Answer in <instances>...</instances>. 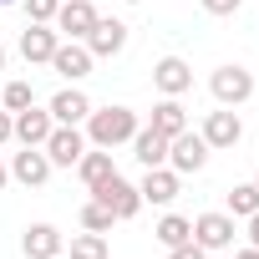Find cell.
Wrapping results in <instances>:
<instances>
[{
  "mask_svg": "<svg viewBox=\"0 0 259 259\" xmlns=\"http://www.w3.org/2000/svg\"><path fill=\"white\" fill-rule=\"evenodd\" d=\"M81 127H87V143H92V148H107V153H112V148H122V143H133V133H138L143 122H138L133 107H92V117H87Z\"/></svg>",
  "mask_w": 259,
  "mask_h": 259,
  "instance_id": "cell-1",
  "label": "cell"
},
{
  "mask_svg": "<svg viewBox=\"0 0 259 259\" xmlns=\"http://www.w3.org/2000/svg\"><path fill=\"white\" fill-rule=\"evenodd\" d=\"M208 92H213L219 107H244V102L254 97V71L229 61V66H219V71L208 76Z\"/></svg>",
  "mask_w": 259,
  "mask_h": 259,
  "instance_id": "cell-2",
  "label": "cell"
},
{
  "mask_svg": "<svg viewBox=\"0 0 259 259\" xmlns=\"http://www.w3.org/2000/svg\"><path fill=\"white\" fill-rule=\"evenodd\" d=\"M97 203H107L112 208V219L122 224V219H138V208H143V193H138V183H127L122 173H112L107 183H97V188H87Z\"/></svg>",
  "mask_w": 259,
  "mask_h": 259,
  "instance_id": "cell-3",
  "label": "cell"
},
{
  "mask_svg": "<svg viewBox=\"0 0 259 259\" xmlns=\"http://www.w3.org/2000/svg\"><path fill=\"white\" fill-rule=\"evenodd\" d=\"M168 168H173L178 178H188V173H203V168H208V143L193 133V127H183L178 138H168Z\"/></svg>",
  "mask_w": 259,
  "mask_h": 259,
  "instance_id": "cell-4",
  "label": "cell"
},
{
  "mask_svg": "<svg viewBox=\"0 0 259 259\" xmlns=\"http://www.w3.org/2000/svg\"><path fill=\"white\" fill-rule=\"evenodd\" d=\"M198 138L208 143V153H224V148H234V143L244 138V122H239V112H234V107H219V112H208V117H203Z\"/></svg>",
  "mask_w": 259,
  "mask_h": 259,
  "instance_id": "cell-5",
  "label": "cell"
},
{
  "mask_svg": "<svg viewBox=\"0 0 259 259\" xmlns=\"http://www.w3.org/2000/svg\"><path fill=\"white\" fill-rule=\"evenodd\" d=\"M41 148H46L51 168H76V158H81L92 143H87V133H81V127H61V122H56V127H51V138H46Z\"/></svg>",
  "mask_w": 259,
  "mask_h": 259,
  "instance_id": "cell-6",
  "label": "cell"
},
{
  "mask_svg": "<svg viewBox=\"0 0 259 259\" xmlns=\"http://www.w3.org/2000/svg\"><path fill=\"white\" fill-rule=\"evenodd\" d=\"M56 36L61 41H87V31L97 26V6L92 0H61V11H56Z\"/></svg>",
  "mask_w": 259,
  "mask_h": 259,
  "instance_id": "cell-7",
  "label": "cell"
},
{
  "mask_svg": "<svg viewBox=\"0 0 259 259\" xmlns=\"http://www.w3.org/2000/svg\"><path fill=\"white\" fill-rule=\"evenodd\" d=\"M46 66H51L56 76H66V81L76 87L81 76H92V66H97V56L87 51V41H61V46H56V56H51Z\"/></svg>",
  "mask_w": 259,
  "mask_h": 259,
  "instance_id": "cell-8",
  "label": "cell"
},
{
  "mask_svg": "<svg viewBox=\"0 0 259 259\" xmlns=\"http://www.w3.org/2000/svg\"><path fill=\"white\" fill-rule=\"evenodd\" d=\"M234 234H239L234 229V213H198L193 219V244L208 249V254L213 249H234Z\"/></svg>",
  "mask_w": 259,
  "mask_h": 259,
  "instance_id": "cell-9",
  "label": "cell"
},
{
  "mask_svg": "<svg viewBox=\"0 0 259 259\" xmlns=\"http://www.w3.org/2000/svg\"><path fill=\"white\" fill-rule=\"evenodd\" d=\"M46 112H51L61 127H81V122L92 117V97H87L81 87H61V92L46 102Z\"/></svg>",
  "mask_w": 259,
  "mask_h": 259,
  "instance_id": "cell-10",
  "label": "cell"
},
{
  "mask_svg": "<svg viewBox=\"0 0 259 259\" xmlns=\"http://www.w3.org/2000/svg\"><path fill=\"white\" fill-rule=\"evenodd\" d=\"M178 188H183V178L163 163V168H143V183H138V193H143V203H158V208H168L173 198H178Z\"/></svg>",
  "mask_w": 259,
  "mask_h": 259,
  "instance_id": "cell-11",
  "label": "cell"
},
{
  "mask_svg": "<svg viewBox=\"0 0 259 259\" xmlns=\"http://www.w3.org/2000/svg\"><path fill=\"white\" fill-rule=\"evenodd\" d=\"M11 117H16V143H21V148H41V143L51 138V127H56V117H51L46 107H36V102H31L26 112H11Z\"/></svg>",
  "mask_w": 259,
  "mask_h": 259,
  "instance_id": "cell-12",
  "label": "cell"
},
{
  "mask_svg": "<svg viewBox=\"0 0 259 259\" xmlns=\"http://www.w3.org/2000/svg\"><path fill=\"white\" fill-rule=\"evenodd\" d=\"M122 46H127V26H122V21L97 16V26L87 31V51H92L97 61H107V56H122Z\"/></svg>",
  "mask_w": 259,
  "mask_h": 259,
  "instance_id": "cell-13",
  "label": "cell"
},
{
  "mask_svg": "<svg viewBox=\"0 0 259 259\" xmlns=\"http://www.w3.org/2000/svg\"><path fill=\"white\" fill-rule=\"evenodd\" d=\"M56 46H61L56 26H36V21H26V31H21V56H26L31 66H46V61L56 56Z\"/></svg>",
  "mask_w": 259,
  "mask_h": 259,
  "instance_id": "cell-14",
  "label": "cell"
},
{
  "mask_svg": "<svg viewBox=\"0 0 259 259\" xmlns=\"http://www.w3.org/2000/svg\"><path fill=\"white\" fill-rule=\"evenodd\" d=\"M153 87H158L163 97H183V92L193 87V66H188L183 56H163V61L153 66Z\"/></svg>",
  "mask_w": 259,
  "mask_h": 259,
  "instance_id": "cell-15",
  "label": "cell"
},
{
  "mask_svg": "<svg viewBox=\"0 0 259 259\" xmlns=\"http://www.w3.org/2000/svg\"><path fill=\"white\" fill-rule=\"evenodd\" d=\"M51 173H56V168H51L46 148H26V153H16V158H11V178H16V183H26V188H41Z\"/></svg>",
  "mask_w": 259,
  "mask_h": 259,
  "instance_id": "cell-16",
  "label": "cell"
},
{
  "mask_svg": "<svg viewBox=\"0 0 259 259\" xmlns=\"http://www.w3.org/2000/svg\"><path fill=\"white\" fill-rule=\"evenodd\" d=\"M21 249H26V259H56V254H66V239L56 224H31L21 234Z\"/></svg>",
  "mask_w": 259,
  "mask_h": 259,
  "instance_id": "cell-17",
  "label": "cell"
},
{
  "mask_svg": "<svg viewBox=\"0 0 259 259\" xmlns=\"http://www.w3.org/2000/svg\"><path fill=\"white\" fill-rule=\"evenodd\" d=\"M133 158L143 168H163L168 163V138L158 133V127H138V133H133Z\"/></svg>",
  "mask_w": 259,
  "mask_h": 259,
  "instance_id": "cell-18",
  "label": "cell"
},
{
  "mask_svg": "<svg viewBox=\"0 0 259 259\" xmlns=\"http://www.w3.org/2000/svg\"><path fill=\"white\" fill-rule=\"evenodd\" d=\"M117 173V163H112V153L107 148H87L81 158H76V178L87 183V188H97V183H107Z\"/></svg>",
  "mask_w": 259,
  "mask_h": 259,
  "instance_id": "cell-19",
  "label": "cell"
},
{
  "mask_svg": "<svg viewBox=\"0 0 259 259\" xmlns=\"http://www.w3.org/2000/svg\"><path fill=\"white\" fill-rule=\"evenodd\" d=\"M148 127H158L163 138H178L183 127H188V112H183V102H178V97H163V102L153 107V122H148Z\"/></svg>",
  "mask_w": 259,
  "mask_h": 259,
  "instance_id": "cell-20",
  "label": "cell"
},
{
  "mask_svg": "<svg viewBox=\"0 0 259 259\" xmlns=\"http://www.w3.org/2000/svg\"><path fill=\"white\" fill-rule=\"evenodd\" d=\"M153 239H158L163 249H173V244H188V239H193V219H183V213H163V219L153 224Z\"/></svg>",
  "mask_w": 259,
  "mask_h": 259,
  "instance_id": "cell-21",
  "label": "cell"
},
{
  "mask_svg": "<svg viewBox=\"0 0 259 259\" xmlns=\"http://www.w3.org/2000/svg\"><path fill=\"white\" fill-rule=\"evenodd\" d=\"M224 198H229V213H234V219H249V213H259V188H254V178H249V183H234Z\"/></svg>",
  "mask_w": 259,
  "mask_h": 259,
  "instance_id": "cell-22",
  "label": "cell"
},
{
  "mask_svg": "<svg viewBox=\"0 0 259 259\" xmlns=\"http://www.w3.org/2000/svg\"><path fill=\"white\" fill-rule=\"evenodd\" d=\"M112 224H117V219H112L107 203H97V198L81 203V229H87V234H112Z\"/></svg>",
  "mask_w": 259,
  "mask_h": 259,
  "instance_id": "cell-23",
  "label": "cell"
},
{
  "mask_svg": "<svg viewBox=\"0 0 259 259\" xmlns=\"http://www.w3.org/2000/svg\"><path fill=\"white\" fill-rule=\"evenodd\" d=\"M66 259H107V234H76L71 239V249H66Z\"/></svg>",
  "mask_w": 259,
  "mask_h": 259,
  "instance_id": "cell-24",
  "label": "cell"
},
{
  "mask_svg": "<svg viewBox=\"0 0 259 259\" xmlns=\"http://www.w3.org/2000/svg\"><path fill=\"white\" fill-rule=\"evenodd\" d=\"M31 102H36L31 81H6V92H0V107H6V112H26Z\"/></svg>",
  "mask_w": 259,
  "mask_h": 259,
  "instance_id": "cell-25",
  "label": "cell"
},
{
  "mask_svg": "<svg viewBox=\"0 0 259 259\" xmlns=\"http://www.w3.org/2000/svg\"><path fill=\"white\" fill-rule=\"evenodd\" d=\"M21 6H26V21L51 26V21H56V11H61V0H21Z\"/></svg>",
  "mask_w": 259,
  "mask_h": 259,
  "instance_id": "cell-26",
  "label": "cell"
},
{
  "mask_svg": "<svg viewBox=\"0 0 259 259\" xmlns=\"http://www.w3.org/2000/svg\"><path fill=\"white\" fill-rule=\"evenodd\" d=\"M168 259H208V249H198V244L188 239V244H173V249H168Z\"/></svg>",
  "mask_w": 259,
  "mask_h": 259,
  "instance_id": "cell-27",
  "label": "cell"
},
{
  "mask_svg": "<svg viewBox=\"0 0 259 259\" xmlns=\"http://www.w3.org/2000/svg\"><path fill=\"white\" fill-rule=\"evenodd\" d=\"M198 6H203L208 16H234V11L244 6V0H198Z\"/></svg>",
  "mask_w": 259,
  "mask_h": 259,
  "instance_id": "cell-28",
  "label": "cell"
},
{
  "mask_svg": "<svg viewBox=\"0 0 259 259\" xmlns=\"http://www.w3.org/2000/svg\"><path fill=\"white\" fill-rule=\"evenodd\" d=\"M11 138H16V117H11V112H6V107H0V148H6V143H11Z\"/></svg>",
  "mask_w": 259,
  "mask_h": 259,
  "instance_id": "cell-29",
  "label": "cell"
},
{
  "mask_svg": "<svg viewBox=\"0 0 259 259\" xmlns=\"http://www.w3.org/2000/svg\"><path fill=\"white\" fill-rule=\"evenodd\" d=\"M249 244L259 249V213H249Z\"/></svg>",
  "mask_w": 259,
  "mask_h": 259,
  "instance_id": "cell-30",
  "label": "cell"
},
{
  "mask_svg": "<svg viewBox=\"0 0 259 259\" xmlns=\"http://www.w3.org/2000/svg\"><path fill=\"white\" fill-rule=\"evenodd\" d=\"M234 259H259V249H254V244H249V249H239V254H234Z\"/></svg>",
  "mask_w": 259,
  "mask_h": 259,
  "instance_id": "cell-31",
  "label": "cell"
},
{
  "mask_svg": "<svg viewBox=\"0 0 259 259\" xmlns=\"http://www.w3.org/2000/svg\"><path fill=\"white\" fill-rule=\"evenodd\" d=\"M6 183H11V168H6V163H0V193H6Z\"/></svg>",
  "mask_w": 259,
  "mask_h": 259,
  "instance_id": "cell-32",
  "label": "cell"
},
{
  "mask_svg": "<svg viewBox=\"0 0 259 259\" xmlns=\"http://www.w3.org/2000/svg\"><path fill=\"white\" fill-rule=\"evenodd\" d=\"M0 71H6V46H0Z\"/></svg>",
  "mask_w": 259,
  "mask_h": 259,
  "instance_id": "cell-33",
  "label": "cell"
},
{
  "mask_svg": "<svg viewBox=\"0 0 259 259\" xmlns=\"http://www.w3.org/2000/svg\"><path fill=\"white\" fill-rule=\"evenodd\" d=\"M0 6H21V0H0Z\"/></svg>",
  "mask_w": 259,
  "mask_h": 259,
  "instance_id": "cell-34",
  "label": "cell"
},
{
  "mask_svg": "<svg viewBox=\"0 0 259 259\" xmlns=\"http://www.w3.org/2000/svg\"><path fill=\"white\" fill-rule=\"evenodd\" d=\"M254 188H259V173H254Z\"/></svg>",
  "mask_w": 259,
  "mask_h": 259,
  "instance_id": "cell-35",
  "label": "cell"
},
{
  "mask_svg": "<svg viewBox=\"0 0 259 259\" xmlns=\"http://www.w3.org/2000/svg\"><path fill=\"white\" fill-rule=\"evenodd\" d=\"M127 6H138V0H127Z\"/></svg>",
  "mask_w": 259,
  "mask_h": 259,
  "instance_id": "cell-36",
  "label": "cell"
}]
</instances>
